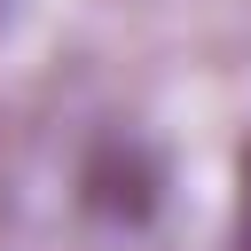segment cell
<instances>
[{
	"instance_id": "obj_1",
	"label": "cell",
	"mask_w": 251,
	"mask_h": 251,
	"mask_svg": "<svg viewBox=\"0 0 251 251\" xmlns=\"http://www.w3.org/2000/svg\"><path fill=\"white\" fill-rule=\"evenodd\" d=\"M243 188H251V165H243ZM243 251H251V227H243Z\"/></svg>"
}]
</instances>
